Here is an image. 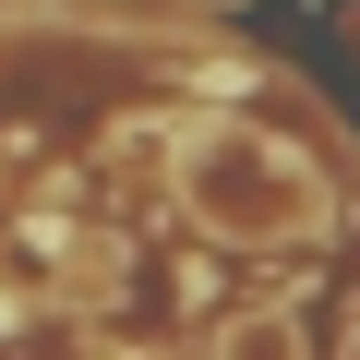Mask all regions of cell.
<instances>
[{
    "label": "cell",
    "mask_w": 360,
    "mask_h": 360,
    "mask_svg": "<svg viewBox=\"0 0 360 360\" xmlns=\"http://www.w3.org/2000/svg\"><path fill=\"white\" fill-rule=\"evenodd\" d=\"M168 193L229 252H288V240H324L336 180H324V156L288 120H193L180 156H168Z\"/></svg>",
    "instance_id": "1"
},
{
    "label": "cell",
    "mask_w": 360,
    "mask_h": 360,
    "mask_svg": "<svg viewBox=\"0 0 360 360\" xmlns=\"http://www.w3.org/2000/svg\"><path fill=\"white\" fill-rule=\"evenodd\" d=\"M205 360H312V324H300V312H276V300H264V312H229V324H217V348H205Z\"/></svg>",
    "instance_id": "2"
},
{
    "label": "cell",
    "mask_w": 360,
    "mask_h": 360,
    "mask_svg": "<svg viewBox=\"0 0 360 360\" xmlns=\"http://www.w3.org/2000/svg\"><path fill=\"white\" fill-rule=\"evenodd\" d=\"M348 360H360V324H348Z\"/></svg>",
    "instance_id": "3"
}]
</instances>
